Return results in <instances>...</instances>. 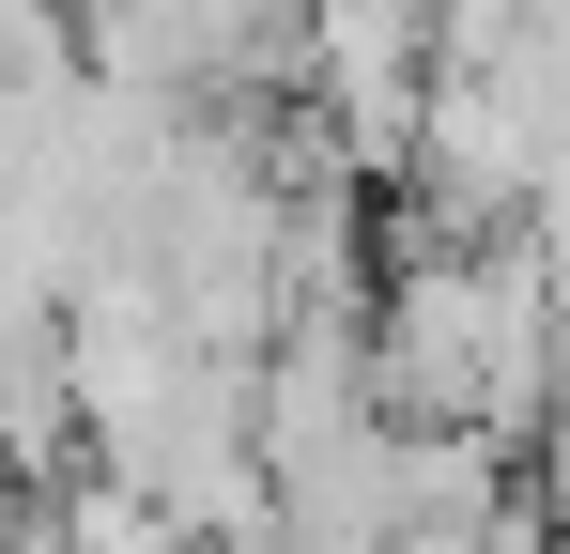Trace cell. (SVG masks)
<instances>
[{
  "label": "cell",
  "mask_w": 570,
  "mask_h": 554,
  "mask_svg": "<svg viewBox=\"0 0 570 554\" xmlns=\"http://www.w3.org/2000/svg\"><path fill=\"white\" fill-rule=\"evenodd\" d=\"M524 247L556 263V293H570V123H556V170H540V200H524Z\"/></svg>",
  "instance_id": "obj_1"
}]
</instances>
